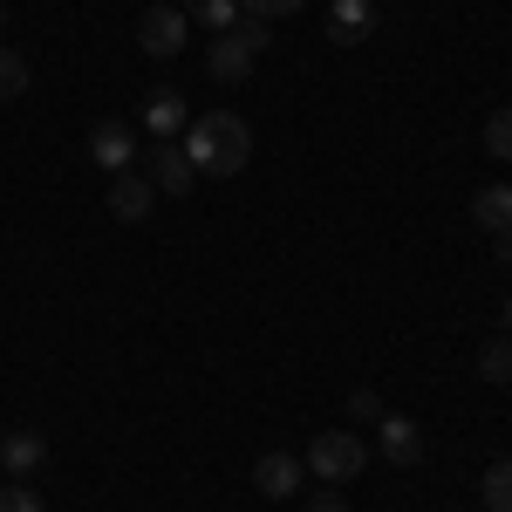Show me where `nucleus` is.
Returning <instances> with one entry per match:
<instances>
[{
	"mask_svg": "<svg viewBox=\"0 0 512 512\" xmlns=\"http://www.w3.org/2000/svg\"><path fill=\"white\" fill-rule=\"evenodd\" d=\"M178 151L192 158L198 178H239L246 158H253V130H246V117H233V110H212V117L185 123Z\"/></svg>",
	"mask_w": 512,
	"mask_h": 512,
	"instance_id": "1",
	"label": "nucleus"
},
{
	"mask_svg": "<svg viewBox=\"0 0 512 512\" xmlns=\"http://www.w3.org/2000/svg\"><path fill=\"white\" fill-rule=\"evenodd\" d=\"M267 21L260 14H239V28H226V35H212V55H205V69H212V82H246L253 76V62L267 55Z\"/></svg>",
	"mask_w": 512,
	"mask_h": 512,
	"instance_id": "2",
	"label": "nucleus"
},
{
	"mask_svg": "<svg viewBox=\"0 0 512 512\" xmlns=\"http://www.w3.org/2000/svg\"><path fill=\"white\" fill-rule=\"evenodd\" d=\"M301 465H308V478H321V485H342V478H355L362 465H369V444H362L355 431H321Z\"/></svg>",
	"mask_w": 512,
	"mask_h": 512,
	"instance_id": "3",
	"label": "nucleus"
},
{
	"mask_svg": "<svg viewBox=\"0 0 512 512\" xmlns=\"http://www.w3.org/2000/svg\"><path fill=\"white\" fill-rule=\"evenodd\" d=\"M185 7H144V21H137V48L151 55V62H171L178 48H185Z\"/></svg>",
	"mask_w": 512,
	"mask_h": 512,
	"instance_id": "4",
	"label": "nucleus"
},
{
	"mask_svg": "<svg viewBox=\"0 0 512 512\" xmlns=\"http://www.w3.org/2000/svg\"><path fill=\"white\" fill-rule=\"evenodd\" d=\"M103 205H110V219H117V226H144V219L158 212V185H151L144 171H117Z\"/></svg>",
	"mask_w": 512,
	"mask_h": 512,
	"instance_id": "5",
	"label": "nucleus"
},
{
	"mask_svg": "<svg viewBox=\"0 0 512 512\" xmlns=\"http://www.w3.org/2000/svg\"><path fill=\"white\" fill-rule=\"evenodd\" d=\"M376 424H383V458H390L396 472H417V465H424V431H417V417L383 410Z\"/></svg>",
	"mask_w": 512,
	"mask_h": 512,
	"instance_id": "6",
	"label": "nucleus"
},
{
	"mask_svg": "<svg viewBox=\"0 0 512 512\" xmlns=\"http://www.w3.org/2000/svg\"><path fill=\"white\" fill-rule=\"evenodd\" d=\"M144 178L158 185V198H185L198 185V171H192V158L178 151V144H158L151 158H144Z\"/></svg>",
	"mask_w": 512,
	"mask_h": 512,
	"instance_id": "7",
	"label": "nucleus"
},
{
	"mask_svg": "<svg viewBox=\"0 0 512 512\" xmlns=\"http://www.w3.org/2000/svg\"><path fill=\"white\" fill-rule=\"evenodd\" d=\"M185 123H192V110H185V96H178V89H151V96H144V130H151L158 144H178V137H185Z\"/></svg>",
	"mask_w": 512,
	"mask_h": 512,
	"instance_id": "8",
	"label": "nucleus"
},
{
	"mask_svg": "<svg viewBox=\"0 0 512 512\" xmlns=\"http://www.w3.org/2000/svg\"><path fill=\"white\" fill-rule=\"evenodd\" d=\"M301 478H308V465H301V458L267 451V458L253 465V492H260V499H294V492H301Z\"/></svg>",
	"mask_w": 512,
	"mask_h": 512,
	"instance_id": "9",
	"label": "nucleus"
},
{
	"mask_svg": "<svg viewBox=\"0 0 512 512\" xmlns=\"http://www.w3.org/2000/svg\"><path fill=\"white\" fill-rule=\"evenodd\" d=\"M48 465V437L41 431H0V472L7 478H35Z\"/></svg>",
	"mask_w": 512,
	"mask_h": 512,
	"instance_id": "10",
	"label": "nucleus"
},
{
	"mask_svg": "<svg viewBox=\"0 0 512 512\" xmlns=\"http://www.w3.org/2000/svg\"><path fill=\"white\" fill-rule=\"evenodd\" d=\"M89 158L103 164L110 178H117V171H130V158H137V137H130V123H96V130H89Z\"/></svg>",
	"mask_w": 512,
	"mask_h": 512,
	"instance_id": "11",
	"label": "nucleus"
},
{
	"mask_svg": "<svg viewBox=\"0 0 512 512\" xmlns=\"http://www.w3.org/2000/svg\"><path fill=\"white\" fill-rule=\"evenodd\" d=\"M376 28V0H328V41H369Z\"/></svg>",
	"mask_w": 512,
	"mask_h": 512,
	"instance_id": "12",
	"label": "nucleus"
},
{
	"mask_svg": "<svg viewBox=\"0 0 512 512\" xmlns=\"http://www.w3.org/2000/svg\"><path fill=\"white\" fill-rule=\"evenodd\" d=\"M472 219H478V233H512V185H485V192L472 198Z\"/></svg>",
	"mask_w": 512,
	"mask_h": 512,
	"instance_id": "13",
	"label": "nucleus"
},
{
	"mask_svg": "<svg viewBox=\"0 0 512 512\" xmlns=\"http://www.w3.org/2000/svg\"><path fill=\"white\" fill-rule=\"evenodd\" d=\"M185 21L212 28V35H226V28H239V0H185Z\"/></svg>",
	"mask_w": 512,
	"mask_h": 512,
	"instance_id": "14",
	"label": "nucleus"
},
{
	"mask_svg": "<svg viewBox=\"0 0 512 512\" xmlns=\"http://www.w3.org/2000/svg\"><path fill=\"white\" fill-rule=\"evenodd\" d=\"M478 376H485V383H512V335H492V342L478 349Z\"/></svg>",
	"mask_w": 512,
	"mask_h": 512,
	"instance_id": "15",
	"label": "nucleus"
},
{
	"mask_svg": "<svg viewBox=\"0 0 512 512\" xmlns=\"http://www.w3.org/2000/svg\"><path fill=\"white\" fill-rule=\"evenodd\" d=\"M478 499H485V512H512V458H499V465L485 472Z\"/></svg>",
	"mask_w": 512,
	"mask_h": 512,
	"instance_id": "16",
	"label": "nucleus"
},
{
	"mask_svg": "<svg viewBox=\"0 0 512 512\" xmlns=\"http://www.w3.org/2000/svg\"><path fill=\"white\" fill-rule=\"evenodd\" d=\"M14 96H28V62L14 48H0V103H14Z\"/></svg>",
	"mask_w": 512,
	"mask_h": 512,
	"instance_id": "17",
	"label": "nucleus"
},
{
	"mask_svg": "<svg viewBox=\"0 0 512 512\" xmlns=\"http://www.w3.org/2000/svg\"><path fill=\"white\" fill-rule=\"evenodd\" d=\"M485 151L512 164V103H506V110H492V117H485Z\"/></svg>",
	"mask_w": 512,
	"mask_h": 512,
	"instance_id": "18",
	"label": "nucleus"
},
{
	"mask_svg": "<svg viewBox=\"0 0 512 512\" xmlns=\"http://www.w3.org/2000/svg\"><path fill=\"white\" fill-rule=\"evenodd\" d=\"M0 512H48L35 485H0Z\"/></svg>",
	"mask_w": 512,
	"mask_h": 512,
	"instance_id": "19",
	"label": "nucleus"
},
{
	"mask_svg": "<svg viewBox=\"0 0 512 512\" xmlns=\"http://www.w3.org/2000/svg\"><path fill=\"white\" fill-rule=\"evenodd\" d=\"M308 0H239V14H260V21H274V14H301Z\"/></svg>",
	"mask_w": 512,
	"mask_h": 512,
	"instance_id": "20",
	"label": "nucleus"
},
{
	"mask_svg": "<svg viewBox=\"0 0 512 512\" xmlns=\"http://www.w3.org/2000/svg\"><path fill=\"white\" fill-rule=\"evenodd\" d=\"M349 417L376 424V417H383V396H376V390H355V396H349Z\"/></svg>",
	"mask_w": 512,
	"mask_h": 512,
	"instance_id": "21",
	"label": "nucleus"
},
{
	"mask_svg": "<svg viewBox=\"0 0 512 512\" xmlns=\"http://www.w3.org/2000/svg\"><path fill=\"white\" fill-rule=\"evenodd\" d=\"M308 512H349V506H342V492H335V485H321L315 499H308Z\"/></svg>",
	"mask_w": 512,
	"mask_h": 512,
	"instance_id": "22",
	"label": "nucleus"
},
{
	"mask_svg": "<svg viewBox=\"0 0 512 512\" xmlns=\"http://www.w3.org/2000/svg\"><path fill=\"white\" fill-rule=\"evenodd\" d=\"M492 253H499V267H512V233H499V239H492Z\"/></svg>",
	"mask_w": 512,
	"mask_h": 512,
	"instance_id": "23",
	"label": "nucleus"
},
{
	"mask_svg": "<svg viewBox=\"0 0 512 512\" xmlns=\"http://www.w3.org/2000/svg\"><path fill=\"white\" fill-rule=\"evenodd\" d=\"M506 335H512V301H506Z\"/></svg>",
	"mask_w": 512,
	"mask_h": 512,
	"instance_id": "24",
	"label": "nucleus"
}]
</instances>
